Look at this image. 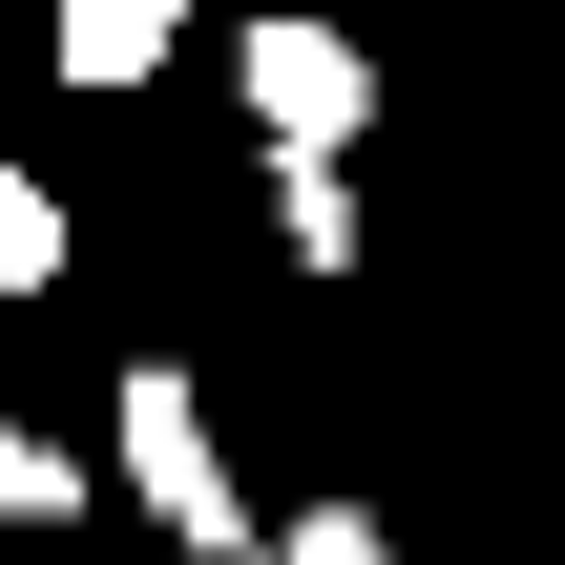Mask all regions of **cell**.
Masks as SVG:
<instances>
[{
    "label": "cell",
    "mask_w": 565,
    "mask_h": 565,
    "mask_svg": "<svg viewBox=\"0 0 565 565\" xmlns=\"http://www.w3.org/2000/svg\"><path fill=\"white\" fill-rule=\"evenodd\" d=\"M126 482H147V524H168L189 565H252L273 545V524L231 503V440H210V398H189L168 356H126Z\"/></svg>",
    "instance_id": "6da1fadb"
},
{
    "label": "cell",
    "mask_w": 565,
    "mask_h": 565,
    "mask_svg": "<svg viewBox=\"0 0 565 565\" xmlns=\"http://www.w3.org/2000/svg\"><path fill=\"white\" fill-rule=\"evenodd\" d=\"M231 63H252V126H273V168H356V126H377V63H356V21H252Z\"/></svg>",
    "instance_id": "7a4b0ae2"
},
{
    "label": "cell",
    "mask_w": 565,
    "mask_h": 565,
    "mask_svg": "<svg viewBox=\"0 0 565 565\" xmlns=\"http://www.w3.org/2000/svg\"><path fill=\"white\" fill-rule=\"evenodd\" d=\"M168 21H189V0H63L42 42H63V84H147V63H168Z\"/></svg>",
    "instance_id": "3957f363"
},
{
    "label": "cell",
    "mask_w": 565,
    "mask_h": 565,
    "mask_svg": "<svg viewBox=\"0 0 565 565\" xmlns=\"http://www.w3.org/2000/svg\"><path fill=\"white\" fill-rule=\"evenodd\" d=\"M63 503H84V461H63V440H21V419H0V524H63Z\"/></svg>",
    "instance_id": "52a82bcc"
},
{
    "label": "cell",
    "mask_w": 565,
    "mask_h": 565,
    "mask_svg": "<svg viewBox=\"0 0 565 565\" xmlns=\"http://www.w3.org/2000/svg\"><path fill=\"white\" fill-rule=\"evenodd\" d=\"M252 565H398V524H377V503H315V524H273Z\"/></svg>",
    "instance_id": "5b68a950"
},
{
    "label": "cell",
    "mask_w": 565,
    "mask_h": 565,
    "mask_svg": "<svg viewBox=\"0 0 565 565\" xmlns=\"http://www.w3.org/2000/svg\"><path fill=\"white\" fill-rule=\"evenodd\" d=\"M273 231H294L315 273H356V189H335V168H273Z\"/></svg>",
    "instance_id": "277c9868"
},
{
    "label": "cell",
    "mask_w": 565,
    "mask_h": 565,
    "mask_svg": "<svg viewBox=\"0 0 565 565\" xmlns=\"http://www.w3.org/2000/svg\"><path fill=\"white\" fill-rule=\"evenodd\" d=\"M42 273H63V189H21V168H0V294H42Z\"/></svg>",
    "instance_id": "8992f818"
}]
</instances>
